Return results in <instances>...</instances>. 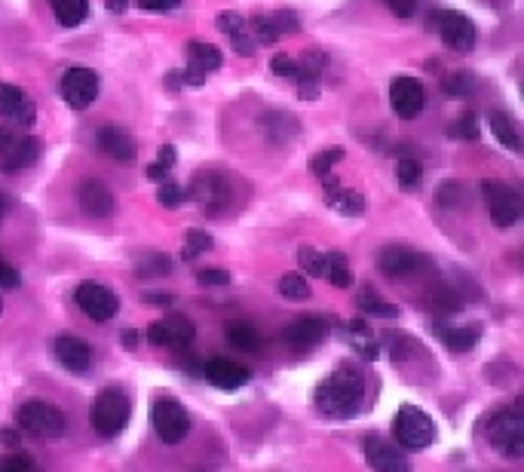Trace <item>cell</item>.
Listing matches in <instances>:
<instances>
[{
    "mask_svg": "<svg viewBox=\"0 0 524 472\" xmlns=\"http://www.w3.org/2000/svg\"><path fill=\"white\" fill-rule=\"evenodd\" d=\"M316 411L331 417V420H347L359 414L365 402V377L356 365H338L313 393Z\"/></svg>",
    "mask_w": 524,
    "mask_h": 472,
    "instance_id": "obj_1",
    "label": "cell"
},
{
    "mask_svg": "<svg viewBox=\"0 0 524 472\" xmlns=\"http://www.w3.org/2000/svg\"><path fill=\"white\" fill-rule=\"evenodd\" d=\"M129 414H132L129 396L117 387H108V390H102L99 396H95L89 420H92V430L99 433L102 439H117L126 430Z\"/></svg>",
    "mask_w": 524,
    "mask_h": 472,
    "instance_id": "obj_2",
    "label": "cell"
},
{
    "mask_svg": "<svg viewBox=\"0 0 524 472\" xmlns=\"http://www.w3.org/2000/svg\"><path fill=\"white\" fill-rule=\"evenodd\" d=\"M16 423L19 430L31 439H40V442H53V439H62L65 436V414L43 402V399H31L19 408L16 414Z\"/></svg>",
    "mask_w": 524,
    "mask_h": 472,
    "instance_id": "obj_3",
    "label": "cell"
},
{
    "mask_svg": "<svg viewBox=\"0 0 524 472\" xmlns=\"http://www.w3.org/2000/svg\"><path fill=\"white\" fill-rule=\"evenodd\" d=\"M488 442H491L494 451H500L509 460L524 454V411H521V402H515L512 408H503L500 414L491 417Z\"/></svg>",
    "mask_w": 524,
    "mask_h": 472,
    "instance_id": "obj_4",
    "label": "cell"
},
{
    "mask_svg": "<svg viewBox=\"0 0 524 472\" xmlns=\"http://www.w3.org/2000/svg\"><path fill=\"white\" fill-rule=\"evenodd\" d=\"M393 436L408 451H423L436 442V423L433 417L420 411L417 405H402L393 417Z\"/></svg>",
    "mask_w": 524,
    "mask_h": 472,
    "instance_id": "obj_5",
    "label": "cell"
},
{
    "mask_svg": "<svg viewBox=\"0 0 524 472\" xmlns=\"http://www.w3.org/2000/svg\"><path fill=\"white\" fill-rule=\"evenodd\" d=\"M151 423H154L157 436H160L166 445H178V442H184L187 433H190V414H187V408H184L178 399H172V396L154 399V405H151Z\"/></svg>",
    "mask_w": 524,
    "mask_h": 472,
    "instance_id": "obj_6",
    "label": "cell"
},
{
    "mask_svg": "<svg viewBox=\"0 0 524 472\" xmlns=\"http://www.w3.org/2000/svg\"><path fill=\"white\" fill-rule=\"evenodd\" d=\"M430 28L439 31L442 43L454 53H469V50H475V43H479V28H475V22L466 19L463 13H454V10H439L430 19Z\"/></svg>",
    "mask_w": 524,
    "mask_h": 472,
    "instance_id": "obj_7",
    "label": "cell"
},
{
    "mask_svg": "<svg viewBox=\"0 0 524 472\" xmlns=\"http://www.w3.org/2000/svg\"><path fill=\"white\" fill-rule=\"evenodd\" d=\"M482 194H485L491 221L497 227H512L521 218V197H518V191L512 184L488 178V181H482Z\"/></svg>",
    "mask_w": 524,
    "mask_h": 472,
    "instance_id": "obj_8",
    "label": "cell"
},
{
    "mask_svg": "<svg viewBox=\"0 0 524 472\" xmlns=\"http://www.w3.org/2000/svg\"><path fill=\"white\" fill-rule=\"evenodd\" d=\"M74 301L92 322H108L120 310L117 295L108 286H102V282H80L77 292H74Z\"/></svg>",
    "mask_w": 524,
    "mask_h": 472,
    "instance_id": "obj_9",
    "label": "cell"
},
{
    "mask_svg": "<svg viewBox=\"0 0 524 472\" xmlns=\"http://www.w3.org/2000/svg\"><path fill=\"white\" fill-rule=\"evenodd\" d=\"M194 338H197L194 322H190L187 316H181V313H172V316H166V319H160L148 328V341L154 347L184 350V347L194 344Z\"/></svg>",
    "mask_w": 524,
    "mask_h": 472,
    "instance_id": "obj_10",
    "label": "cell"
},
{
    "mask_svg": "<svg viewBox=\"0 0 524 472\" xmlns=\"http://www.w3.org/2000/svg\"><path fill=\"white\" fill-rule=\"evenodd\" d=\"M194 203L203 206V212H215L224 209L230 200V181L221 172H197L194 181H190V191H184Z\"/></svg>",
    "mask_w": 524,
    "mask_h": 472,
    "instance_id": "obj_11",
    "label": "cell"
},
{
    "mask_svg": "<svg viewBox=\"0 0 524 472\" xmlns=\"http://www.w3.org/2000/svg\"><path fill=\"white\" fill-rule=\"evenodd\" d=\"M59 92L74 111H83L99 96V74L89 68H68L59 83Z\"/></svg>",
    "mask_w": 524,
    "mask_h": 472,
    "instance_id": "obj_12",
    "label": "cell"
},
{
    "mask_svg": "<svg viewBox=\"0 0 524 472\" xmlns=\"http://www.w3.org/2000/svg\"><path fill=\"white\" fill-rule=\"evenodd\" d=\"M328 338V322L322 316H301L292 325H285L282 344L292 353H310Z\"/></svg>",
    "mask_w": 524,
    "mask_h": 472,
    "instance_id": "obj_13",
    "label": "cell"
},
{
    "mask_svg": "<svg viewBox=\"0 0 524 472\" xmlns=\"http://www.w3.org/2000/svg\"><path fill=\"white\" fill-rule=\"evenodd\" d=\"M224 65V56L218 46L194 40L187 46V68H184V86H203L209 74H215Z\"/></svg>",
    "mask_w": 524,
    "mask_h": 472,
    "instance_id": "obj_14",
    "label": "cell"
},
{
    "mask_svg": "<svg viewBox=\"0 0 524 472\" xmlns=\"http://www.w3.org/2000/svg\"><path fill=\"white\" fill-rule=\"evenodd\" d=\"M390 105L402 120L420 117V111L426 105V86L417 77H396L390 83Z\"/></svg>",
    "mask_w": 524,
    "mask_h": 472,
    "instance_id": "obj_15",
    "label": "cell"
},
{
    "mask_svg": "<svg viewBox=\"0 0 524 472\" xmlns=\"http://www.w3.org/2000/svg\"><path fill=\"white\" fill-rule=\"evenodd\" d=\"M426 264L430 261H426L420 252L408 249V246H387L377 258V267L384 270V276H390V279H408V276L420 273Z\"/></svg>",
    "mask_w": 524,
    "mask_h": 472,
    "instance_id": "obj_16",
    "label": "cell"
},
{
    "mask_svg": "<svg viewBox=\"0 0 524 472\" xmlns=\"http://www.w3.org/2000/svg\"><path fill=\"white\" fill-rule=\"evenodd\" d=\"M365 460L374 472H411L402 448H396L393 442L380 439V436L365 439Z\"/></svg>",
    "mask_w": 524,
    "mask_h": 472,
    "instance_id": "obj_17",
    "label": "cell"
},
{
    "mask_svg": "<svg viewBox=\"0 0 524 472\" xmlns=\"http://www.w3.org/2000/svg\"><path fill=\"white\" fill-rule=\"evenodd\" d=\"M328 68V56L322 50H307L295 62V80H298V96L301 99H316L319 96V80Z\"/></svg>",
    "mask_w": 524,
    "mask_h": 472,
    "instance_id": "obj_18",
    "label": "cell"
},
{
    "mask_svg": "<svg viewBox=\"0 0 524 472\" xmlns=\"http://www.w3.org/2000/svg\"><path fill=\"white\" fill-rule=\"evenodd\" d=\"M77 200H80V209L92 218H108L114 212V194L111 187L99 178H86L80 181L77 187Z\"/></svg>",
    "mask_w": 524,
    "mask_h": 472,
    "instance_id": "obj_19",
    "label": "cell"
},
{
    "mask_svg": "<svg viewBox=\"0 0 524 472\" xmlns=\"http://www.w3.org/2000/svg\"><path fill=\"white\" fill-rule=\"evenodd\" d=\"M203 377L212 384V387H218V390H240V387H246L249 384V368H243V365H236V362H230V359H209L206 365H203Z\"/></svg>",
    "mask_w": 524,
    "mask_h": 472,
    "instance_id": "obj_20",
    "label": "cell"
},
{
    "mask_svg": "<svg viewBox=\"0 0 524 472\" xmlns=\"http://www.w3.org/2000/svg\"><path fill=\"white\" fill-rule=\"evenodd\" d=\"M0 117H10L19 126H31L37 117L34 102L13 83H0Z\"/></svg>",
    "mask_w": 524,
    "mask_h": 472,
    "instance_id": "obj_21",
    "label": "cell"
},
{
    "mask_svg": "<svg viewBox=\"0 0 524 472\" xmlns=\"http://www.w3.org/2000/svg\"><path fill=\"white\" fill-rule=\"evenodd\" d=\"M95 141H99V148L111 157V160H117V163H132L135 160V154H138V148H135V138L126 132V129H120V126H102L99 132H95Z\"/></svg>",
    "mask_w": 524,
    "mask_h": 472,
    "instance_id": "obj_22",
    "label": "cell"
},
{
    "mask_svg": "<svg viewBox=\"0 0 524 472\" xmlns=\"http://www.w3.org/2000/svg\"><path fill=\"white\" fill-rule=\"evenodd\" d=\"M322 181H325V184H322V191H325V200H328L331 209H338V212L347 215V218H359V215H365V197H362V194L350 191V187H341V181H338V178H331V175H325Z\"/></svg>",
    "mask_w": 524,
    "mask_h": 472,
    "instance_id": "obj_23",
    "label": "cell"
},
{
    "mask_svg": "<svg viewBox=\"0 0 524 472\" xmlns=\"http://www.w3.org/2000/svg\"><path fill=\"white\" fill-rule=\"evenodd\" d=\"M53 350H56V359H59L71 374H86L89 365H92V350H89V344L80 341V338L62 335V338H56Z\"/></svg>",
    "mask_w": 524,
    "mask_h": 472,
    "instance_id": "obj_24",
    "label": "cell"
},
{
    "mask_svg": "<svg viewBox=\"0 0 524 472\" xmlns=\"http://www.w3.org/2000/svg\"><path fill=\"white\" fill-rule=\"evenodd\" d=\"M34 160H37V141L28 138V135H19L16 145H13L4 157H0V169H4V172H22V169H28Z\"/></svg>",
    "mask_w": 524,
    "mask_h": 472,
    "instance_id": "obj_25",
    "label": "cell"
},
{
    "mask_svg": "<svg viewBox=\"0 0 524 472\" xmlns=\"http://www.w3.org/2000/svg\"><path fill=\"white\" fill-rule=\"evenodd\" d=\"M347 332H350V344H353V350H356L365 362H374V359L380 356V341H377V335L368 328V322L353 319V322L347 325Z\"/></svg>",
    "mask_w": 524,
    "mask_h": 472,
    "instance_id": "obj_26",
    "label": "cell"
},
{
    "mask_svg": "<svg viewBox=\"0 0 524 472\" xmlns=\"http://www.w3.org/2000/svg\"><path fill=\"white\" fill-rule=\"evenodd\" d=\"M436 332H439L442 344H445L448 350H454V353H469L475 344H479V328H475V325H460V328H454V325H439Z\"/></svg>",
    "mask_w": 524,
    "mask_h": 472,
    "instance_id": "obj_27",
    "label": "cell"
},
{
    "mask_svg": "<svg viewBox=\"0 0 524 472\" xmlns=\"http://www.w3.org/2000/svg\"><path fill=\"white\" fill-rule=\"evenodd\" d=\"M224 338L233 350H240V353H255L261 347V335H258V328L249 325V322H230L224 328Z\"/></svg>",
    "mask_w": 524,
    "mask_h": 472,
    "instance_id": "obj_28",
    "label": "cell"
},
{
    "mask_svg": "<svg viewBox=\"0 0 524 472\" xmlns=\"http://www.w3.org/2000/svg\"><path fill=\"white\" fill-rule=\"evenodd\" d=\"M488 123H491V132H494V138L500 141L503 148H509V151H518V148H521L518 126H515V120H512L506 111L494 108V111L488 114Z\"/></svg>",
    "mask_w": 524,
    "mask_h": 472,
    "instance_id": "obj_29",
    "label": "cell"
},
{
    "mask_svg": "<svg viewBox=\"0 0 524 472\" xmlns=\"http://www.w3.org/2000/svg\"><path fill=\"white\" fill-rule=\"evenodd\" d=\"M50 7L62 28H77L89 16V0H50Z\"/></svg>",
    "mask_w": 524,
    "mask_h": 472,
    "instance_id": "obj_30",
    "label": "cell"
},
{
    "mask_svg": "<svg viewBox=\"0 0 524 472\" xmlns=\"http://www.w3.org/2000/svg\"><path fill=\"white\" fill-rule=\"evenodd\" d=\"M322 276L331 282L335 289H347L353 282V273H350V264H347V255L344 252H328L325 255V267H322Z\"/></svg>",
    "mask_w": 524,
    "mask_h": 472,
    "instance_id": "obj_31",
    "label": "cell"
},
{
    "mask_svg": "<svg viewBox=\"0 0 524 472\" xmlns=\"http://www.w3.org/2000/svg\"><path fill=\"white\" fill-rule=\"evenodd\" d=\"M356 304H359L368 316H380V319H396V316H399V307H393L390 301H384L371 286H362V289H359Z\"/></svg>",
    "mask_w": 524,
    "mask_h": 472,
    "instance_id": "obj_32",
    "label": "cell"
},
{
    "mask_svg": "<svg viewBox=\"0 0 524 472\" xmlns=\"http://www.w3.org/2000/svg\"><path fill=\"white\" fill-rule=\"evenodd\" d=\"M445 96L451 99H469L475 89H479V80H475V74L469 71H454L451 77H445Z\"/></svg>",
    "mask_w": 524,
    "mask_h": 472,
    "instance_id": "obj_33",
    "label": "cell"
},
{
    "mask_svg": "<svg viewBox=\"0 0 524 472\" xmlns=\"http://www.w3.org/2000/svg\"><path fill=\"white\" fill-rule=\"evenodd\" d=\"M279 295L282 298H289V301H307L313 292L307 286V276L304 273H285L279 279Z\"/></svg>",
    "mask_w": 524,
    "mask_h": 472,
    "instance_id": "obj_34",
    "label": "cell"
},
{
    "mask_svg": "<svg viewBox=\"0 0 524 472\" xmlns=\"http://www.w3.org/2000/svg\"><path fill=\"white\" fill-rule=\"evenodd\" d=\"M420 175H423V169H420V163L414 157H402L396 163V178H399L402 191H414V187L420 184Z\"/></svg>",
    "mask_w": 524,
    "mask_h": 472,
    "instance_id": "obj_35",
    "label": "cell"
},
{
    "mask_svg": "<svg viewBox=\"0 0 524 472\" xmlns=\"http://www.w3.org/2000/svg\"><path fill=\"white\" fill-rule=\"evenodd\" d=\"M341 160H344V148H325V151H319V154L310 160V172L319 175V178H325Z\"/></svg>",
    "mask_w": 524,
    "mask_h": 472,
    "instance_id": "obj_36",
    "label": "cell"
},
{
    "mask_svg": "<svg viewBox=\"0 0 524 472\" xmlns=\"http://www.w3.org/2000/svg\"><path fill=\"white\" fill-rule=\"evenodd\" d=\"M212 246H215V243H212L209 233H203V230H187V246H184L181 258L190 261V258H197V255H206Z\"/></svg>",
    "mask_w": 524,
    "mask_h": 472,
    "instance_id": "obj_37",
    "label": "cell"
},
{
    "mask_svg": "<svg viewBox=\"0 0 524 472\" xmlns=\"http://www.w3.org/2000/svg\"><path fill=\"white\" fill-rule=\"evenodd\" d=\"M448 135L451 138H460V141H475V138H479V117H475V114H463L457 123L448 126Z\"/></svg>",
    "mask_w": 524,
    "mask_h": 472,
    "instance_id": "obj_38",
    "label": "cell"
},
{
    "mask_svg": "<svg viewBox=\"0 0 524 472\" xmlns=\"http://www.w3.org/2000/svg\"><path fill=\"white\" fill-rule=\"evenodd\" d=\"M138 273L145 276V279H154V276H169V273H172V261H169L166 255H148V258H141Z\"/></svg>",
    "mask_w": 524,
    "mask_h": 472,
    "instance_id": "obj_39",
    "label": "cell"
},
{
    "mask_svg": "<svg viewBox=\"0 0 524 472\" xmlns=\"http://www.w3.org/2000/svg\"><path fill=\"white\" fill-rule=\"evenodd\" d=\"M298 264L307 276H322L325 267V252H316L313 246H301L298 249Z\"/></svg>",
    "mask_w": 524,
    "mask_h": 472,
    "instance_id": "obj_40",
    "label": "cell"
},
{
    "mask_svg": "<svg viewBox=\"0 0 524 472\" xmlns=\"http://www.w3.org/2000/svg\"><path fill=\"white\" fill-rule=\"evenodd\" d=\"M252 40L255 43H264V46H270V43L279 40V31H276V25H273L270 16H255L252 19Z\"/></svg>",
    "mask_w": 524,
    "mask_h": 472,
    "instance_id": "obj_41",
    "label": "cell"
},
{
    "mask_svg": "<svg viewBox=\"0 0 524 472\" xmlns=\"http://www.w3.org/2000/svg\"><path fill=\"white\" fill-rule=\"evenodd\" d=\"M175 148L172 145H163L160 148V157H157V163H151L148 166V178H154V181H163L166 175H169V169L175 166Z\"/></svg>",
    "mask_w": 524,
    "mask_h": 472,
    "instance_id": "obj_42",
    "label": "cell"
},
{
    "mask_svg": "<svg viewBox=\"0 0 524 472\" xmlns=\"http://www.w3.org/2000/svg\"><path fill=\"white\" fill-rule=\"evenodd\" d=\"M157 197H160V203H163L166 209H172V206H178V203H184V200H187L184 187H181L178 181H169V178H163V181H160V191H157Z\"/></svg>",
    "mask_w": 524,
    "mask_h": 472,
    "instance_id": "obj_43",
    "label": "cell"
},
{
    "mask_svg": "<svg viewBox=\"0 0 524 472\" xmlns=\"http://www.w3.org/2000/svg\"><path fill=\"white\" fill-rule=\"evenodd\" d=\"M466 200V191H463V184L460 181H445L442 187H439V203L442 206H460Z\"/></svg>",
    "mask_w": 524,
    "mask_h": 472,
    "instance_id": "obj_44",
    "label": "cell"
},
{
    "mask_svg": "<svg viewBox=\"0 0 524 472\" xmlns=\"http://www.w3.org/2000/svg\"><path fill=\"white\" fill-rule=\"evenodd\" d=\"M0 472H40V466L31 457L10 454V457H0Z\"/></svg>",
    "mask_w": 524,
    "mask_h": 472,
    "instance_id": "obj_45",
    "label": "cell"
},
{
    "mask_svg": "<svg viewBox=\"0 0 524 472\" xmlns=\"http://www.w3.org/2000/svg\"><path fill=\"white\" fill-rule=\"evenodd\" d=\"M215 25H218V31H221V34H236V31H246V19H243L240 13H221V16L215 19Z\"/></svg>",
    "mask_w": 524,
    "mask_h": 472,
    "instance_id": "obj_46",
    "label": "cell"
},
{
    "mask_svg": "<svg viewBox=\"0 0 524 472\" xmlns=\"http://www.w3.org/2000/svg\"><path fill=\"white\" fill-rule=\"evenodd\" d=\"M227 40H230V46H233V50L240 53V56H255V46H258V43H255L246 31L227 34Z\"/></svg>",
    "mask_w": 524,
    "mask_h": 472,
    "instance_id": "obj_47",
    "label": "cell"
},
{
    "mask_svg": "<svg viewBox=\"0 0 524 472\" xmlns=\"http://www.w3.org/2000/svg\"><path fill=\"white\" fill-rule=\"evenodd\" d=\"M270 19H273V25H276V31H279V37H282V34H295V31L301 28L298 19H295V13H289V10L273 13Z\"/></svg>",
    "mask_w": 524,
    "mask_h": 472,
    "instance_id": "obj_48",
    "label": "cell"
},
{
    "mask_svg": "<svg viewBox=\"0 0 524 472\" xmlns=\"http://www.w3.org/2000/svg\"><path fill=\"white\" fill-rule=\"evenodd\" d=\"M22 286V279H19V273L10 267V264H4L0 261V292H16Z\"/></svg>",
    "mask_w": 524,
    "mask_h": 472,
    "instance_id": "obj_49",
    "label": "cell"
},
{
    "mask_svg": "<svg viewBox=\"0 0 524 472\" xmlns=\"http://www.w3.org/2000/svg\"><path fill=\"white\" fill-rule=\"evenodd\" d=\"M197 279L203 282V286H227V282H230V273H227V270H215V267H209V270H200Z\"/></svg>",
    "mask_w": 524,
    "mask_h": 472,
    "instance_id": "obj_50",
    "label": "cell"
},
{
    "mask_svg": "<svg viewBox=\"0 0 524 472\" xmlns=\"http://www.w3.org/2000/svg\"><path fill=\"white\" fill-rule=\"evenodd\" d=\"M384 4H387L390 13L399 16V19H411V16L417 13V0H384Z\"/></svg>",
    "mask_w": 524,
    "mask_h": 472,
    "instance_id": "obj_51",
    "label": "cell"
},
{
    "mask_svg": "<svg viewBox=\"0 0 524 472\" xmlns=\"http://www.w3.org/2000/svg\"><path fill=\"white\" fill-rule=\"evenodd\" d=\"M270 71L276 77H295V59L292 56H273L270 59Z\"/></svg>",
    "mask_w": 524,
    "mask_h": 472,
    "instance_id": "obj_52",
    "label": "cell"
},
{
    "mask_svg": "<svg viewBox=\"0 0 524 472\" xmlns=\"http://www.w3.org/2000/svg\"><path fill=\"white\" fill-rule=\"evenodd\" d=\"M138 7L148 10V13H169V10L181 7V0H138Z\"/></svg>",
    "mask_w": 524,
    "mask_h": 472,
    "instance_id": "obj_53",
    "label": "cell"
},
{
    "mask_svg": "<svg viewBox=\"0 0 524 472\" xmlns=\"http://www.w3.org/2000/svg\"><path fill=\"white\" fill-rule=\"evenodd\" d=\"M16 138H19V135H16L13 129L0 126V157H4V154H7V151H10V148L16 145Z\"/></svg>",
    "mask_w": 524,
    "mask_h": 472,
    "instance_id": "obj_54",
    "label": "cell"
},
{
    "mask_svg": "<svg viewBox=\"0 0 524 472\" xmlns=\"http://www.w3.org/2000/svg\"><path fill=\"white\" fill-rule=\"evenodd\" d=\"M145 304H160V307H172V295H163V292H145V298H141Z\"/></svg>",
    "mask_w": 524,
    "mask_h": 472,
    "instance_id": "obj_55",
    "label": "cell"
},
{
    "mask_svg": "<svg viewBox=\"0 0 524 472\" xmlns=\"http://www.w3.org/2000/svg\"><path fill=\"white\" fill-rule=\"evenodd\" d=\"M123 347L126 350H135L138 347V335L135 332H123Z\"/></svg>",
    "mask_w": 524,
    "mask_h": 472,
    "instance_id": "obj_56",
    "label": "cell"
},
{
    "mask_svg": "<svg viewBox=\"0 0 524 472\" xmlns=\"http://www.w3.org/2000/svg\"><path fill=\"white\" fill-rule=\"evenodd\" d=\"M129 7V0H108V10L111 13H123Z\"/></svg>",
    "mask_w": 524,
    "mask_h": 472,
    "instance_id": "obj_57",
    "label": "cell"
},
{
    "mask_svg": "<svg viewBox=\"0 0 524 472\" xmlns=\"http://www.w3.org/2000/svg\"><path fill=\"white\" fill-rule=\"evenodd\" d=\"M7 200H4V194H0V224H4V218H7Z\"/></svg>",
    "mask_w": 524,
    "mask_h": 472,
    "instance_id": "obj_58",
    "label": "cell"
}]
</instances>
